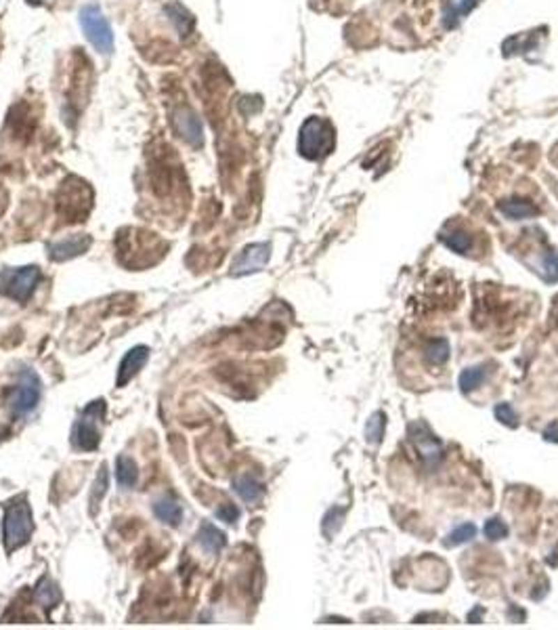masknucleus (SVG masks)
I'll use <instances>...</instances> for the list:
<instances>
[{
  "label": "nucleus",
  "instance_id": "nucleus-27",
  "mask_svg": "<svg viewBox=\"0 0 558 630\" xmlns=\"http://www.w3.org/2000/svg\"><path fill=\"white\" fill-rule=\"evenodd\" d=\"M217 515H219V517H221L223 521H227V523H233V521H235V519L240 517V511H238V509H235L233 505H229V502H227V505H223V507H221V509L217 511Z\"/></svg>",
  "mask_w": 558,
  "mask_h": 630
},
{
  "label": "nucleus",
  "instance_id": "nucleus-12",
  "mask_svg": "<svg viewBox=\"0 0 558 630\" xmlns=\"http://www.w3.org/2000/svg\"><path fill=\"white\" fill-rule=\"evenodd\" d=\"M233 490H235L238 496H240L244 502H248V505H256V502H261L263 496H265V486H263L256 477H252V475H240V477L233 482Z\"/></svg>",
  "mask_w": 558,
  "mask_h": 630
},
{
  "label": "nucleus",
  "instance_id": "nucleus-26",
  "mask_svg": "<svg viewBox=\"0 0 558 630\" xmlns=\"http://www.w3.org/2000/svg\"><path fill=\"white\" fill-rule=\"evenodd\" d=\"M495 418L497 420H502L504 424H516V414H514V410H512V406H508V404H497L495 406Z\"/></svg>",
  "mask_w": 558,
  "mask_h": 630
},
{
  "label": "nucleus",
  "instance_id": "nucleus-13",
  "mask_svg": "<svg viewBox=\"0 0 558 630\" xmlns=\"http://www.w3.org/2000/svg\"><path fill=\"white\" fill-rule=\"evenodd\" d=\"M153 513H155V517L162 523L172 525V528H176L180 523V519H183V509H180L178 500H174L172 496H164V498L155 500Z\"/></svg>",
  "mask_w": 558,
  "mask_h": 630
},
{
  "label": "nucleus",
  "instance_id": "nucleus-6",
  "mask_svg": "<svg viewBox=\"0 0 558 630\" xmlns=\"http://www.w3.org/2000/svg\"><path fill=\"white\" fill-rule=\"evenodd\" d=\"M38 282H40V269L36 265L22 267L9 275V279L5 282V292L15 300L26 302L34 294Z\"/></svg>",
  "mask_w": 558,
  "mask_h": 630
},
{
  "label": "nucleus",
  "instance_id": "nucleus-23",
  "mask_svg": "<svg viewBox=\"0 0 558 630\" xmlns=\"http://www.w3.org/2000/svg\"><path fill=\"white\" fill-rule=\"evenodd\" d=\"M476 536V528L472 525V523H464V525H460V528H456L449 536H447V540H445V544L447 546H456V544H464V542H468L470 538H474Z\"/></svg>",
  "mask_w": 558,
  "mask_h": 630
},
{
  "label": "nucleus",
  "instance_id": "nucleus-7",
  "mask_svg": "<svg viewBox=\"0 0 558 630\" xmlns=\"http://www.w3.org/2000/svg\"><path fill=\"white\" fill-rule=\"evenodd\" d=\"M271 256V246L269 244H252L248 248H244V252L238 256V261L233 263V275H248L254 271H261Z\"/></svg>",
  "mask_w": 558,
  "mask_h": 630
},
{
  "label": "nucleus",
  "instance_id": "nucleus-21",
  "mask_svg": "<svg viewBox=\"0 0 558 630\" xmlns=\"http://www.w3.org/2000/svg\"><path fill=\"white\" fill-rule=\"evenodd\" d=\"M483 381H485V370H483V368H466V370H462V374H460V378H458L460 389H462L464 393H470V391L476 389Z\"/></svg>",
  "mask_w": 558,
  "mask_h": 630
},
{
  "label": "nucleus",
  "instance_id": "nucleus-19",
  "mask_svg": "<svg viewBox=\"0 0 558 630\" xmlns=\"http://www.w3.org/2000/svg\"><path fill=\"white\" fill-rule=\"evenodd\" d=\"M36 601L42 605V607H53L55 603H59V599H61V592H59V588L49 580V578H42L40 582H38V586H36Z\"/></svg>",
  "mask_w": 558,
  "mask_h": 630
},
{
  "label": "nucleus",
  "instance_id": "nucleus-18",
  "mask_svg": "<svg viewBox=\"0 0 558 630\" xmlns=\"http://www.w3.org/2000/svg\"><path fill=\"white\" fill-rule=\"evenodd\" d=\"M441 240L445 242V246H449L454 252H460V254L468 252L470 246H472V238H470L466 231H462V229L443 231V233H441Z\"/></svg>",
  "mask_w": 558,
  "mask_h": 630
},
{
  "label": "nucleus",
  "instance_id": "nucleus-17",
  "mask_svg": "<svg viewBox=\"0 0 558 630\" xmlns=\"http://www.w3.org/2000/svg\"><path fill=\"white\" fill-rule=\"evenodd\" d=\"M474 7H476V0H460L458 5L447 3V5H445V15H443L445 28H449V30L456 28V26L460 24V17H462V15H468Z\"/></svg>",
  "mask_w": 558,
  "mask_h": 630
},
{
  "label": "nucleus",
  "instance_id": "nucleus-24",
  "mask_svg": "<svg viewBox=\"0 0 558 630\" xmlns=\"http://www.w3.org/2000/svg\"><path fill=\"white\" fill-rule=\"evenodd\" d=\"M485 536H487L489 540H504V538L508 536V525H506L502 519L493 517V519H489V521L485 523Z\"/></svg>",
  "mask_w": 558,
  "mask_h": 630
},
{
  "label": "nucleus",
  "instance_id": "nucleus-11",
  "mask_svg": "<svg viewBox=\"0 0 558 630\" xmlns=\"http://www.w3.org/2000/svg\"><path fill=\"white\" fill-rule=\"evenodd\" d=\"M91 248V238L88 236H72L65 240H59L49 246V256L53 261H68L74 259Z\"/></svg>",
  "mask_w": 558,
  "mask_h": 630
},
{
  "label": "nucleus",
  "instance_id": "nucleus-16",
  "mask_svg": "<svg viewBox=\"0 0 558 630\" xmlns=\"http://www.w3.org/2000/svg\"><path fill=\"white\" fill-rule=\"evenodd\" d=\"M116 479L122 488H132L139 479V470H137V464L132 458L128 456H120L116 460Z\"/></svg>",
  "mask_w": 558,
  "mask_h": 630
},
{
  "label": "nucleus",
  "instance_id": "nucleus-1",
  "mask_svg": "<svg viewBox=\"0 0 558 630\" xmlns=\"http://www.w3.org/2000/svg\"><path fill=\"white\" fill-rule=\"evenodd\" d=\"M34 532V519H32V509L26 498L13 500L7 511H5V523H3V538H5V548L9 553L26 546L32 538Z\"/></svg>",
  "mask_w": 558,
  "mask_h": 630
},
{
  "label": "nucleus",
  "instance_id": "nucleus-20",
  "mask_svg": "<svg viewBox=\"0 0 558 630\" xmlns=\"http://www.w3.org/2000/svg\"><path fill=\"white\" fill-rule=\"evenodd\" d=\"M449 358V343L445 339H437L433 343H428L426 347V360L433 364V366H441L445 364Z\"/></svg>",
  "mask_w": 558,
  "mask_h": 630
},
{
  "label": "nucleus",
  "instance_id": "nucleus-4",
  "mask_svg": "<svg viewBox=\"0 0 558 630\" xmlns=\"http://www.w3.org/2000/svg\"><path fill=\"white\" fill-rule=\"evenodd\" d=\"M42 395V383L38 378V374L30 368H26L20 378L17 385L9 391L7 395V406L11 410L13 416H26L32 410H36L38 401Z\"/></svg>",
  "mask_w": 558,
  "mask_h": 630
},
{
  "label": "nucleus",
  "instance_id": "nucleus-25",
  "mask_svg": "<svg viewBox=\"0 0 558 630\" xmlns=\"http://www.w3.org/2000/svg\"><path fill=\"white\" fill-rule=\"evenodd\" d=\"M543 271H545V282H556L558 279V252H548L543 261Z\"/></svg>",
  "mask_w": 558,
  "mask_h": 630
},
{
  "label": "nucleus",
  "instance_id": "nucleus-15",
  "mask_svg": "<svg viewBox=\"0 0 558 630\" xmlns=\"http://www.w3.org/2000/svg\"><path fill=\"white\" fill-rule=\"evenodd\" d=\"M499 210H502L506 217L514 219V221L529 219V217H535V215L539 213V210H537V206H535L533 202H529V200H520V198H512V200L502 202V204H499Z\"/></svg>",
  "mask_w": 558,
  "mask_h": 630
},
{
  "label": "nucleus",
  "instance_id": "nucleus-3",
  "mask_svg": "<svg viewBox=\"0 0 558 630\" xmlns=\"http://www.w3.org/2000/svg\"><path fill=\"white\" fill-rule=\"evenodd\" d=\"M103 416H105V399H95L82 410V414L76 420L74 431H72V443L76 450L93 452L99 447V441H101L99 424H101Z\"/></svg>",
  "mask_w": 558,
  "mask_h": 630
},
{
  "label": "nucleus",
  "instance_id": "nucleus-8",
  "mask_svg": "<svg viewBox=\"0 0 558 630\" xmlns=\"http://www.w3.org/2000/svg\"><path fill=\"white\" fill-rule=\"evenodd\" d=\"M408 431H410V439H412L414 447L420 452V456H422L426 462H437L439 456H441V443H439V439L428 431V427L422 424V422H414V424H410Z\"/></svg>",
  "mask_w": 558,
  "mask_h": 630
},
{
  "label": "nucleus",
  "instance_id": "nucleus-14",
  "mask_svg": "<svg viewBox=\"0 0 558 630\" xmlns=\"http://www.w3.org/2000/svg\"><path fill=\"white\" fill-rule=\"evenodd\" d=\"M198 540H200V544L204 546V551L206 553H210V555H217V553H221L223 551V546L227 544V536L217 528V525H212V523H204L202 528H200V532H198Z\"/></svg>",
  "mask_w": 558,
  "mask_h": 630
},
{
  "label": "nucleus",
  "instance_id": "nucleus-10",
  "mask_svg": "<svg viewBox=\"0 0 558 630\" xmlns=\"http://www.w3.org/2000/svg\"><path fill=\"white\" fill-rule=\"evenodd\" d=\"M149 360V349L139 345L134 349H130L124 360L120 362V368H118V378H116V385L118 387H126L128 381H132V376L139 374V370L147 364Z\"/></svg>",
  "mask_w": 558,
  "mask_h": 630
},
{
  "label": "nucleus",
  "instance_id": "nucleus-9",
  "mask_svg": "<svg viewBox=\"0 0 558 630\" xmlns=\"http://www.w3.org/2000/svg\"><path fill=\"white\" fill-rule=\"evenodd\" d=\"M172 120H174V128L178 130V135L189 145H194V147L202 145V122H200V118L194 109L178 107L174 112Z\"/></svg>",
  "mask_w": 558,
  "mask_h": 630
},
{
  "label": "nucleus",
  "instance_id": "nucleus-2",
  "mask_svg": "<svg viewBox=\"0 0 558 630\" xmlns=\"http://www.w3.org/2000/svg\"><path fill=\"white\" fill-rule=\"evenodd\" d=\"M334 147V128L327 120L311 116L298 135V151L307 160H319Z\"/></svg>",
  "mask_w": 558,
  "mask_h": 630
},
{
  "label": "nucleus",
  "instance_id": "nucleus-22",
  "mask_svg": "<svg viewBox=\"0 0 558 630\" xmlns=\"http://www.w3.org/2000/svg\"><path fill=\"white\" fill-rule=\"evenodd\" d=\"M385 427H387V420H385V414L382 412H376L374 416L369 418L367 427H365V437L369 443H378L385 435Z\"/></svg>",
  "mask_w": 558,
  "mask_h": 630
},
{
  "label": "nucleus",
  "instance_id": "nucleus-5",
  "mask_svg": "<svg viewBox=\"0 0 558 630\" xmlns=\"http://www.w3.org/2000/svg\"><path fill=\"white\" fill-rule=\"evenodd\" d=\"M80 26L86 34V38L93 43V47L101 55H111L114 51V34L109 28V22L101 13L97 5H86L80 11Z\"/></svg>",
  "mask_w": 558,
  "mask_h": 630
}]
</instances>
